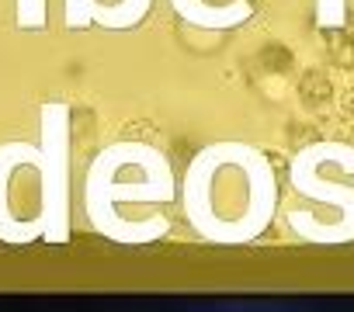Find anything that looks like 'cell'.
<instances>
[{"mask_svg":"<svg viewBox=\"0 0 354 312\" xmlns=\"http://www.w3.org/2000/svg\"><path fill=\"white\" fill-rule=\"evenodd\" d=\"M46 236L66 240V108H46Z\"/></svg>","mask_w":354,"mask_h":312,"instance_id":"6da1fadb","label":"cell"}]
</instances>
